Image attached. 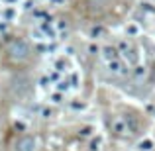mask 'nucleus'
Segmentation results:
<instances>
[{
    "instance_id": "nucleus-9",
    "label": "nucleus",
    "mask_w": 155,
    "mask_h": 151,
    "mask_svg": "<svg viewBox=\"0 0 155 151\" xmlns=\"http://www.w3.org/2000/svg\"><path fill=\"white\" fill-rule=\"evenodd\" d=\"M41 30H43V34H45L49 39H55V38H57V30H55L53 26H47V24H43Z\"/></svg>"
},
{
    "instance_id": "nucleus-5",
    "label": "nucleus",
    "mask_w": 155,
    "mask_h": 151,
    "mask_svg": "<svg viewBox=\"0 0 155 151\" xmlns=\"http://www.w3.org/2000/svg\"><path fill=\"white\" fill-rule=\"evenodd\" d=\"M108 71L114 73V75H126V73H128V67H126L120 59H112V61H108Z\"/></svg>"
},
{
    "instance_id": "nucleus-10",
    "label": "nucleus",
    "mask_w": 155,
    "mask_h": 151,
    "mask_svg": "<svg viewBox=\"0 0 155 151\" xmlns=\"http://www.w3.org/2000/svg\"><path fill=\"white\" fill-rule=\"evenodd\" d=\"M153 147H155L153 140H143V141H140V145H137V149H140V151H151Z\"/></svg>"
},
{
    "instance_id": "nucleus-4",
    "label": "nucleus",
    "mask_w": 155,
    "mask_h": 151,
    "mask_svg": "<svg viewBox=\"0 0 155 151\" xmlns=\"http://www.w3.org/2000/svg\"><path fill=\"white\" fill-rule=\"evenodd\" d=\"M35 147H38V141L31 136H24L22 140L16 143V151H35Z\"/></svg>"
},
{
    "instance_id": "nucleus-16",
    "label": "nucleus",
    "mask_w": 155,
    "mask_h": 151,
    "mask_svg": "<svg viewBox=\"0 0 155 151\" xmlns=\"http://www.w3.org/2000/svg\"><path fill=\"white\" fill-rule=\"evenodd\" d=\"M53 102H61V94H59V92H55V94H53Z\"/></svg>"
},
{
    "instance_id": "nucleus-11",
    "label": "nucleus",
    "mask_w": 155,
    "mask_h": 151,
    "mask_svg": "<svg viewBox=\"0 0 155 151\" xmlns=\"http://www.w3.org/2000/svg\"><path fill=\"white\" fill-rule=\"evenodd\" d=\"M141 8H143L145 12H149V14H155V8L151 6V4H141Z\"/></svg>"
},
{
    "instance_id": "nucleus-3",
    "label": "nucleus",
    "mask_w": 155,
    "mask_h": 151,
    "mask_svg": "<svg viewBox=\"0 0 155 151\" xmlns=\"http://www.w3.org/2000/svg\"><path fill=\"white\" fill-rule=\"evenodd\" d=\"M118 49H120L122 57H124V61H128V65H140V53L136 51V47L132 45V43L128 41H120L118 43Z\"/></svg>"
},
{
    "instance_id": "nucleus-19",
    "label": "nucleus",
    "mask_w": 155,
    "mask_h": 151,
    "mask_svg": "<svg viewBox=\"0 0 155 151\" xmlns=\"http://www.w3.org/2000/svg\"><path fill=\"white\" fill-rule=\"evenodd\" d=\"M153 2H155V0H153Z\"/></svg>"
},
{
    "instance_id": "nucleus-2",
    "label": "nucleus",
    "mask_w": 155,
    "mask_h": 151,
    "mask_svg": "<svg viewBox=\"0 0 155 151\" xmlns=\"http://www.w3.org/2000/svg\"><path fill=\"white\" fill-rule=\"evenodd\" d=\"M110 128L116 136H128V133L136 132V122L132 118H126V116H114L112 122H110Z\"/></svg>"
},
{
    "instance_id": "nucleus-1",
    "label": "nucleus",
    "mask_w": 155,
    "mask_h": 151,
    "mask_svg": "<svg viewBox=\"0 0 155 151\" xmlns=\"http://www.w3.org/2000/svg\"><path fill=\"white\" fill-rule=\"evenodd\" d=\"M8 53H10V59L16 61V63H24V61H28V57H30V43L26 41V39H14V41L8 45Z\"/></svg>"
},
{
    "instance_id": "nucleus-13",
    "label": "nucleus",
    "mask_w": 155,
    "mask_h": 151,
    "mask_svg": "<svg viewBox=\"0 0 155 151\" xmlns=\"http://www.w3.org/2000/svg\"><path fill=\"white\" fill-rule=\"evenodd\" d=\"M126 31H128V34H137V28L136 26H128V28H126Z\"/></svg>"
},
{
    "instance_id": "nucleus-8",
    "label": "nucleus",
    "mask_w": 155,
    "mask_h": 151,
    "mask_svg": "<svg viewBox=\"0 0 155 151\" xmlns=\"http://www.w3.org/2000/svg\"><path fill=\"white\" fill-rule=\"evenodd\" d=\"M145 75H147V71H145V67H141V65H136L134 67V77H136L137 80H143Z\"/></svg>"
},
{
    "instance_id": "nucleus-6",
    "label": "nucleus",
    "mask_w": 155,
    "mask_h": 151,
    "mask_svg": "<svg viewBox=\"0 0 155 151\" xmlns=\"http://www.w3.org/2000/svg\"><path fill=\"white\" fill-rule=\"evenodd\" d=\"M102 55H104L106 63H108V61H112V59H118L116 47H112V45H106V47H102Z\"/></svg>"
},
{
    "instance_id": "nucleus-12",
    "label": "nucleus",
    "mask_w": 155,
    "mask_h": 151,
    "mask_svg": "<svg viewBox=\"0 0 155 151\" xmlns=\"http://www.w3.org/2000/svg\"><path fill=\"white\" fill-rule=\"evenodd\" d=\"M57 30H67V22H65V20H59V24H57Z\"/></svg>"
},
{
    "instance_id": "nucleus-14",
    "label": "nucleus",
    "mask_w": 155,
    "mask_h": 151,
    "mask_svg": "<svg viewBox=\"0 0 155 151\" xmlns=\"http://www.w3.org/2000/svg\"><path fill=\"white\" fill-rule=\"evenodd\" d=\"M88 51H91L92 55H96V53H98L100 49H98V45H91V47H88Z\"/></svg>"
},
{
    "instance_id": "nucleus-15",
    "label": "nucleus",
    "mask_w": 155,
    "mask_h": 151,
    "mask_svg": "<svg viewBox=\"0 0 155 151\" xmlns=\"http://www.w3.org/2000/svg\"><path fill=\"white\" fill-rule=\"evenodd\" d=\"M81 136H91V128H83L81 130Z\"/></svg>"
},
{
    "instance_id": "nucleus-18",
    "label": "nucleus",
    "mask_w": 155,
    "mask_h": 151,
    "mask_svg": "<svg viewBox=\"0 0 155 151\" xmlns=\"http://www.w3.org/2000/svg\"><path fill=\"white\" fill-rule=\"evenodd\" d=\"M51 116V110H43V118H49Z\"/></svg>"
},
{
    "instance_id": "nucleus-7",
    "label": "nucleus",
    "mask_w": 155,
    "mask_h": 151,
    "mask_svg": "<svg viewBox=\"0 0 155 151\" xmlns=\"http://www.w3.org/2000/svg\"><path fill=\"white\" fill-rule=\"evenodd\" d=\"M104 34H106V30H104L102 26H92V28H91V31H88V35H91L92 39H100Z\"/></svg>"
},
{
    "instance_id": "nucleus-17",
    "label": "nucleus",
    "mask_w": 155,
    "mask_h": 151,
    "mask_svg": "<svg viewBox=\"0 0 155 151\" xmlns=\"http://www.w3.org/2000/svg\"><path fill=\"white\" fill-rule=\"evenodd\" d=\"M59 90H67V83H59Z\"/></svg>"
}]
</instances>
